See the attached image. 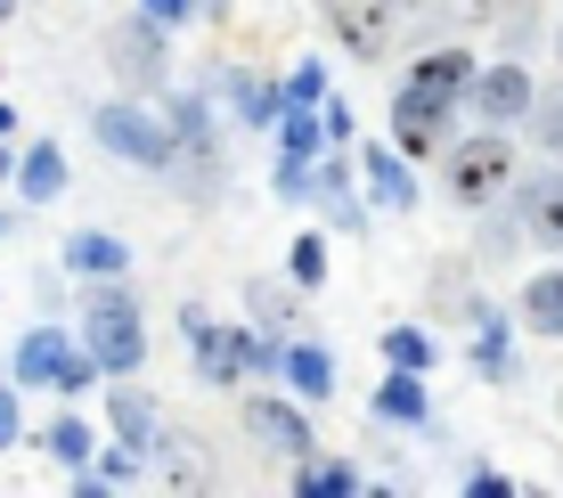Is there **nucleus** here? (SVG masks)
I'll use <instances>...</instances> for the list:
<instances>
[{"instance_id":"f257e3e1","label":"nucleus","mask_w":563,"mask_h":498,"mask_svg":"<svg viewBox=\"0 0 563 498\" xmlns=\"http://www.w3.org/2000/svg\"><path fill=\"white\" fill-rule=\"evenodd\" d=\"M441 188H450V204H465V213H490V204L515 188V140L498 123L450 140L441 147Z\"/></svg>"},{"instance_id":"f03ea898","label":"nucleus","mask_w":563,"mask_h":498,"mask_svg":"<svg viewBox=\"0 0 563 498\" xmlns=\"http://www.w3.org/2000/svg\"><path fill=\"white\" fill-rule=\"evenodd\" d=\"M82 352L99 359V376H140L147 328H140V302L123 295V278L90 286V302H82Z\"/></svg>"},{"instance_id":"7ed1b4c3","label":"nucleus","mask_w":563,"mask_h":498,"mask_svg":"<svg viewBox=\"0 0 563 498\" xmlns=\"http://www.w3.org/2000/svg\"><path fill=\"white\" fill-rule=\"evenodd\" d=\"M16 385H33V392H90L99 385V359L82 352V335H66V328H33L25 343H16Z\"/></svg>"},{"instance_id":"20e7f679","label":"nucleus","mask_w":563,"mask_h":498,"mask_svg":"<svg viewBox=\"0 0 563 498\" xmlns=\"http://www.w3.org/2000/svg\"><path fill=\"white\" fill-rule=\"evenodd\" d=\"M90 131H99L107 156H123V164H140V171H172V123H155L147 107L107 99L99 114H90Z\"/></svg>"},{"instance_id":"39448f33","label":"nucleus","mask_w":563,"mask_h":498,"mask_svg":"<svg viewBox=\"0 0 563 498\" xmlns=\"http://www.w3.org/2000/svg\"><path fill=\"white\" fill-rule=\"evenodd\" d=\"M180 328H188V352H197V376H205V385H229V392H238V385H245V335H254V328H221V319H205L197 302L180 311Z\"/></svg>"},{"instance_id":"423d86ee","label":"nucleus","mask_w":563,"mask_h":498,"mask_svg":"<svg viewBox=\"0 0 563 498\" xmlns=\"http://www.w3.org/2000/svg\"><path fill=\"white\" fill-rule=\"evenodd\" d=\"M450 140H457V114H450V99H424V90H400V99H393V147H400L409 164L441 156Z\"/></svg>"},{"instance_id":"0eeeda50","label":"nucleus","mask_w":563,"mask_h":498,"mask_svg":"<svg viewBox=\"0 0 563 498\" xmlns=\"http://www.w3.org/2000/svg\"><path fill=\"white\" fill-rule=\"evenodd\" d=\"M465 99L482 107V123H498V131H507V123H522V114H531L539 82H531V74H522L515 57H507V66H474V82H465Z\"/></svg>"},{"instance_id":"6e6552de","label":"nucleus","mask_w":563,"mask_h":498,"mask_svg":"<svg viewBox=\"0 0 563 498\" xmlns=\"http://www.w3.org/2000/svg\"><path fill=\"white\" fill-rule=\"evenodd\" d=\"M327 25H335V42L360 57V66H376L384 42H393V9L384 0H327Z\"/></svg>"},{"instance_id":"1a4fd4ad","label":"nucleus","mask_w":563,"mask_h":498,"mask_svg":"<svg viewBox=\"0 0 563 498\" xmlns=\"http://www.w3.org/2000/svg\"><path fill=\"white\" fill-rule=\"evenodd\" d=\"M245 433L269 442V450H286V457H310V417L278 392H245Z\"/></svg>"},{"instance_id":"9d476101","label":"nucleus","mask_w":563,"mask_h":498,"mask_svg":"<svg viewBox=\"0 0 563 498\" xmlns=\"http://www.w3.org/2000/svg\"><path fill=\"white\" fill-rule=\"evenodd\" d=\"M107 57L131 74V82H164V74H172V66H164V25H155L147 9L131 16V25H114V33H107Z\"/></svg>"},{"instance_id":"9b49d317","label":"nucleus","mask_w":563,"mask_h":498,"mask_svg":"<svg viewBox=\"0 0 563 498\" xmlns=\"http://www.w3.org/2000/svg\"><path fill=\"white\" fill-rule=\"evenodd\" d=\"M515 213H522V237L548 245V254H563V171H531V180L515 188Z\"/></svg>"},{"instance_id":"f8f14e48","label":"nucleus","mask_w":563,"mask_h":498,"mask_svg":"<svg viewBox=\"0 0 563 498\" xmlns=\"http://www.w3.org/2000/svg\"><path fill=\"white\" fill-rule=\"evenodd\" d=\"M57 262H66V270L82 278V286H99V278H123V270H131V245L114 237V229H74Z\"/></svg>"},{"instance_id":"ddd939ff","label":"nucleus","mask_w":563,"mask_h":498,"mask_svg":"<svg viewBox=\"0 0 563 498\" xmlns=\"http://www.w3.org/2000/svg\"><path fill=\"white\" fill-rule=\"evenodd\" d=\"M360 171H367V197H376L384 213H417V180H409V156H400V147H376V140H367Z\"/></svg>"},{"instance_id":"4468645a","label":"nucleus","mask_w":563,"mask_h":498,"mask_svg":"<svg viewBox=\"0 0 563 498\" xmlns=\"http://www.w3.org/2000/svg\"><path fill=\"white\" fill-rule=\"evenodd\" d=\"M465 82H474V57H465V49H424L400 90H424V99H450V107H457Z\"/></svg>"},{"instance_id":"2eb2a0df","label":"nucleus","mask_w":563,"mask_h":498,"mask_svg":"<svg viewBox=\"0 0 563 498\" xmlns=\"http://www.w3.org/2000/svg\"><path fill=\"white\" fill-rule=\"evenodd\" d=\"M278 376H286V392H295V400H327V392H335V359H327V343H286Z\"/></svg>"},{"instance_id":"dca6fc26","label":"nucleus","mask_w":563,"mask_h":498,"mask_svg":"<svg viewBox=\"0 0 563 498\" xmlns=\"http://www.w3.org/2000/svg\"><path fill=\"white\" fill-rule=\"evenodd\" d=\"M9 180H16V197H25V204H49L57 188H66V156H57L49 140H33L25 156H16V171H9Z\"/></svg>"},{"instance_id":"f3484780","label":"nucleus","mask_w":563,"mask_h":498,"mask_svg":"<svg viewBox=\"0 0 563 498\" xmlns=\"http://www.w3.org/2000/svg\"><path fill=\"white\" fill-rule=\"evenodd\" d=\"M376 417H384V425H424V417H433V409H424V376L417 368H393L376 385Z\"/></svg>"},{"instance_id":"a211bd4d","label":"nucleus","mask_w":563,"mask_h":498,"mask_svg":"<svg viewBox=\"0 0 563 498\" xmlns=\"http://www.w3.org/2000/svg\"><path fill=\"white\" fill-rule=\"evenodd\" d=\"M114 442H131V450L155 442V400L131 385V376H114Z\"/></svg>"},{"instance_id":"6ab92c4d","label":"nucleus","mask_w":563,"mask_h":498,"mask_svg":"<svg viewBox=\"0 0 563 498\" xmlns=\"http://www.w3.org/2000/svg\"><path fill=\"white\" fill-rule=\"evenodd\" d=\"M522 328L531 335H563V270H539L522 286Z\"/></svg>"},{"instance_id":"aec40b11","label":"nucleus","mask_w":563,"mask_h":498,"mask_svg":"<svg viewBox=\"0 0 563 498\" xmlns=\"http://www.w3.org/2000/svg\"><path fill=\"white\" fill-rule=\"evenodd\" d=\"M278 107H286L278 82H262V74H229V114H238V123H278Z\"/></svg>"},{"instance_id":"412c9836","label":"nucleus","mask_w":563,"mask_h":498,"mask_svg":"<svg viewBox=\"0 0 563 498\" xmlns=\"http://www.w3.org/2000/svg\"><path fill=\"white\" fill-rule=\"evenodd\" d=\"M474 368L482 376H490V385H507V376H515V343H507V319H498V311H474Z\"/></svg>"},{"instance_id":"4be33fe9","label":"nucleus","mask_w":563,"mask_h":498,"mask_svg":"<svg viewBox=\"0 0 563 498\" xmlns=\"http://www.w3.org/2000/svg\"><path fill=\"white\" fill-rule=\"evenodd\" d=\"M295 498H360V474L352 466H319V457H295Z\"/></svg>"},{"instance_id":"5701e85b","label":"nucleus","mask_w":563,"mask_h":498,"mask_svg":"<svg viewBox=\"0 0 563 498\" xmlns=\"http://www.w3.org/2000/svg\"><path fill=\"white\" fill-rule=\"evenodd\" d=\"M269 131H278V147H286V156H327L319 107H295V99H286V107H278V123H269Z\"/></svg>"},{"instance_id":"b1692460","label":"nucleus","mask_w":563,"mask_h":498,"mask_svg":"<svg viewBox=\"0 0 563 498\" xmlns=\"http://www.w3.org/2000/svg\"><path fill=\"white\" fill-rule=\"evenodd\" d=\"M310 197L327 204V221L335 229H360V204H352V180H343L335 164H310Z\"/></svg>"},{"instance_id":"393cba45","label":"nucleus","mask_w":563,"mask_h":498,"mask_svg":"<svg viewBox=\"0 0 563 498\" xmlns=\"http://www.w3.org/2000/svg\"><path fill=\"white\" fill-rule=\"evenodd\" d=\"M286 278H295L302 295H319V286H327V237H319V229H302V237H295V254H286Z\"/></svg>"},{"instance_id":"a878e982","label":"nucleus","mask_w":563,"mask_h":498,"mask_svg":"<svg viewBox=\"0 0 563 498\" xmlns=\"http://www.w3.org/2000/svg\"><path fill=\"white\" fill-rule=\"evenodd\" d=\"M42 442H49V457H57V466H90V450H99V433H90L82 417H57V425L42 433Z\"/></svg>"},{"instance_id":"bb28decb","label":"nucleus","mask_w":563,"mask_h":498,"mask_svg":"<svg viewBox=\"0 0 563 498\" xmlns=\"http://www.w3.org/2000/svg\"><path fill=\"white\" fill-rule=\"evenodd\" d=\"M433 352H441V343L433 335H424V328H384V359H393V368H433Z\"/></svg>"},{"instance_id":"cd10ccee","label":"nucleus","mask_w":563,"mask_h":498,"mask_svg":"<svg viewBox=\"0 0 563 498\" xmlns=\"http://www.w3.org/2000/svg\"><path fill=\"white\" fill-rule=\"evenodd\" d=\"M522 123H531V140H539V147H548V156L563 164V90H539Z\"/></svg>"},{"instance_id":"c85d7f7f","label":"nucleus","mask_w":563,"mask_h":498,"mask_svg":"<svg viewBox=\"0 0 563 498\" xmlns=\"http://www.w3.org/2000/svg\"><path fill=\"white\" fill-rule=\"evenodd\" d=\"M90 466H99V483H107V490L140 483V450H131V442H114V450H90Z\"/></svg>"},{"instance_id":"c756f323","label":"nucleus","mask_w":563,"mask_h":498,"mask_svg":"<svg viewBox=\"0 0 563 498\" xmlns=\"http://www.w3.org/2000/svg\"><path fill=\"white\" fill-rule=\"evenodd\" d=\"M286 99H295V107H319L327 99V66H319V57H302V66L286 74Z\"/></svg>"},{"instance_id":"7c9ffc66","label":"nucleus","mask_w":563,"mask_h":498,"mask_svg":"<svg viewBox=\"0 0 563 498\" xmlns=\"http://www.w3.org/2000/svg\"><path fill=\"white\" fill-rule=\"evenodd\" d=\"M140 9H147L155 25L172 33V25H188V16H205V0H140Z\"/></svg>"},{"instance_id":"2f4dec72","label":"nucleus","mask_w":563,"mask_h":498,"mask_svg":"<svg viewBox=\"0 0 563 498\" xmlns=\"http://www.w3.org/2000/svg\"><path fill=\"white\" fill-rule=\"evenodd\" d=\"M319 131H327V147H343V140H352V107H343V99H319Z\"/></svg>"},{"instance_id":"473e14b6","label":"nucleus","mask_w":563,"mask_h":498,"mask_svg":"<svg viewBox=\"0 0 563 498\" xmlns=\"http://www.w3.org/2000/svg\"><path fill=\"white\" fill-rule=\"evenodd\" d=\"M164 483H172V490H205V457H188V450H180V457L164 466Z\"/></svg>"},{"instance_id":"72a5a7b5","label":"nucleus","mask_w":563,"mask_h":498,"mask_svg":"<svg viewBox=\"0 0 563 498\" xmlns=\"http://www.w3.org/2000/svg\"><path fill=\"white\" fill-rule=\"evenodd\" d=\"M254 311L269 319V335H286V319H295V311H286V295H269V286H254Z\"/></svg>"},{"instance_id":"f704fd0d","label":"nucleus","mask_w":563,"mask_h":498,"mask_svg":"<svg viewBox=\"0 0 563 498\" xmlns=\"http://www.w3.org/2000/svg\"><path fill=\"white\" fill-rule=\"evenodd\" d=\"M16 433H25V417H16V392H0V450H9Z\"/></svg>"},{"instance_id":"c9c22d12","label":"nucleus","mask_w":563,"mask_h":498,"mask_svg":"<svg viewBox=\"0 0 563 498\" xmlns=\"http://www.w3.org/2000/svg\"><path fill=\"white\" fill-rule=\"evenodd\" d=\"M393 16H424V9H441V0H384Z\"/></svg>"},{"instance_id":"e433bc0d","label":"nucleus","mask_w":563,"mask_h":498,"mask_svg":"<svg viewBox=\"0 0 563 498\" xmlns=\"http://www.w3.org/2000/svg\"><path fill=\"white\" fill-rule=\"evenodd\" d=\"M474 9H482V16H507V9H522V0H474Z\"/></svg>"},{"instance_id":"4c0bfd02","label":"nucleus","mask_w":563,"mask_h":498,"mask_svg":"<svg viewBox=\"0 0 563 498\" xmlns=\"http://www.w3.org/2000/svg\"><path fill=\"white\" fill-rule=\"evenodd\" d=\"M9 131H16V107H9V99H0V140H9Z\"/></svg>"},{"instance_id":"58836bf2","label":"nucleus","mask_w":563,"mask_h":498,"mask_svg":"<svg viewBox=\"0 0 563 498\" xmlns=\"http://www.w3.org/2000/svg\"><path fill=\"white\" fill-rule=\"evenodd\" d=\"M9 171H16V156H9V147H0V180H9Z\"/></svg>"},{"instance_id":"ea45409f","label":"nucleus","mask_w":563,"mask_h":498,"mask_svg":"<svg viewBox=\"0 0 563 498\" xmlns=\"http://www.w3.org/2000/svg\"><path fill=\"white\" fill-rule=\"evenodd\" d=\"M205 9H229V0H205Z\"/></svg>"},{"instance_id":"a19ab883","label":"nucleus","mask_w":563,"mask_h":498,"mask_svg":"<svg viewBox=\"0 0 563 498\" xmlns=\"http://www.w3.org/2000/svg\"><path fill=\"white\" fill-rule=\"evenodd\" d=\"M9 9H16V0H0V16H9Z\"/></svg>"},{"instance_id":"79ce46f5","label":"nucleus","mask_w":563,"mask_h":498,"mask_svg":"<svg viewBox=\"0 0 563 498\" xmlns=\"http://www.w3.org/2000/svg\"><path fill=\"white\" fill-rule=\"evenodd\" d=\"M555 49H563V33H555Z\"/></svg>"}]
</instances>
